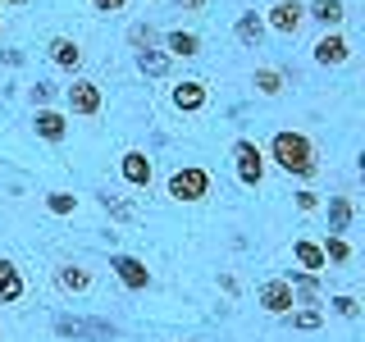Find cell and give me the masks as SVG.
Returning a JSON list of instances; mask_svg holds the SVG:
<instances>
[{
    "mask_svg": "<svg viewBox=\"0 0 365 342\" xmlns=\"http://www.w3.org/2000/svg\"><path fill=\"white\" fill-rule=\"evenodd\" d=\"M269 160L292 178H315L319 174V155H315V142L306 133H292V128H279L269 137Z\"/></svg>",
    "mask_w": 365,
    "mask_h": 342,
    "instance_id": "6da1fadb",
    "label": "cell"
},
{
    "mask_svg": "<svg viewBox=\"0 0 365 342\" xmlns=\"http://www.w3.org/2000/svg\"><path fill=\"white\" fill-rule=\"evenodd\" d=\"M165 192H169V201H205V197H210V169L182 165V169L169 174Z\"/></svg>",
    "mask_w": 365,
    "mask_h": 342,
    "instance_id": "7a4b0ae2",
    "label": "cell"
},
{
    "mask_svg": "<svg viewBox=\"0 0 365 342\" xmlns=\"http://www.w3.org/2000/svg\"><path fill=\"white\" fill-rule=\"evenodd\" d=\"M233 165H237V178L247 182V187H260V182H265V151H260L256 142H251V137H237L233 142Z\"/></svg>",
    "mask_w": 365,
    "mask_h": 342,
    "instance_id": "3957f363",
    "label": "cell"
},
{
    "mask_svg": "<svg viewBox=\"0 0 365 342\" xmlns=\"http://www.w3.org/2000/svg\"><path fill=\"white\" fill-rule=\"evenodd\" d=\"M306 28V0H274L265 14V32H279V37H297Z\"/></svg>",
    "mask_w": 365,
    "mask_h": 342,
    "instance_id": "277c9868",
    "label": "cell"
},
{
    "mask_svg": "<svg viewBox=\"0 0 365 342\" xmlns=\"http://www.w3.org/2000/svg\"><path fill=\"white\" fill-rule=\"evenodd\" d=\"M64 100L73 114H83V119H91V114H101V83H91V78H73V87H64Z\"/></svg>",
    "mask_w": 365,
    "mask_h": 342,
    "instance_id": "5b68a950",
    "label": "cell"
},
{
    "mask_svg": "<svg viewBox=\"0 0 365 342\" xmlns=\"http://www.w3.org/2000/svg\"><path fill=\"white\" fill-rule=\"evenodd\" d=\"M110 269H114V279H119L128 292H146V288H151V269H146L137 256H110Z\"/></svg>",
    "mask_w": 365,
    "mask_h": 342,
    "instance_id": "8992f818",
    "label": "cell"
},
{
    "mask_svg": "<svg viewBox=\"0 0 365 342\" xmlns=\"http://www.w3.org/2000/svg\"><path fill=\"white\" fill-rule=\"evenodd\" d=\"M311 51H315V64H324V68H342L351 60V41L342 37V32H324Z\"/></svg>",
    "mask_w": 365,
    "mask_h": 342,
    "instance_id": "52a82bcc",
    "label": "cell"
},
{
    "mask_svg": "<svg viewBox=\"0 0 365 342\" xmlns=\"http://www.w3.org/2000/svg\"><path fill=\"white\" fill-rule=\"evenodd\" d=\"M260 306H265L269 315H288L292 306H297L292 283L288 279H265V283H260Z\"/></svg>",
    "mask_w": 365,
    "mask_h": 342,
    "instance_id": "ba28073f",
    "label": "cell"
},
{
    "mask_svg": "<svg viewBox=\"0 0 365 342\" xmlns=\"http://www.w3.org/2000/svg\"><path fill=\"white\" fill-rule=\"evenodd\" d=\"M46 55H51V64L64 68V73H78V68H83V46L73 37H51L46 41Z\"/></svg>",
    "mask_w": 365,
    "mask_h": 342,
    "instance_id": "9c48e42d",
    "label": "cell"
},
{
    "mask_svg": "<svg viewBox=\"0 0 365 342\" xmlns=\"http://www.w3.org/2000/svg\"><path fill=\"white\" fill-rule=\"evenodd\" d=\"M119 174H123V182H133V187H151L155 165H151V155H146V151H123Z\"/></svg>",
    "mask_w": 365,
    "mask_h": 342,
    "instance_id": "30bf717a",
    "label": "cell"
},
{
    "mask_svg": "<svg viewBox=\"0 0 365 342\" xmlns=\"http://www.w3.org/2000/svg\"><path fill=\"white\" fill-rule=\"evenodd\" d=\"M32 128H37L41 142H64V137H68V119H64L60 110H51V105H46V110H37Z\"/></svg>",
    "mask_w": 365,
    "mask_h": 342,
    "instance_id": "8fae6325",
    "label": "cell"
},
{
    "mask_svg": "<svg viewBox=\"0 0 365 342\" xmlns=\"http://www.w3.org/2000/svg\"><path fill=\"white\" fill-rule=\"evenodd\" d=\"M23 301V274L9 256H0V306H14Z\"/></svg>",
    "mask_w": 365,
    "mask_h": 342,
    "instance_id": "7c38bea8",
    "label": "cell"
},
{
    "mask_svg": "<svg viewBox=\"0 0 365 342\" xmlns=\"http://www.w3.org/2000/svg\"><path fill=\"white\" fill-rule=\"evenodd\" d=\"M306 19H315V23H324L329 32H338L342 19H347V5H342V0H311V5H306Z\"/></svg>",
    "mask_w": 365,
    "mask_h": 342,
    "instance_id": "4fadbf2b",
    "label": "cell"
},
{
    "mask_svg": "<svg viewBox=\"0 0 365 342\" xmlns=\"http://www.w3.org/2000/svg\"><path fill=\"white\" fill-rule=\"evenodd\" d=\"M233 37H237V41H242V46H247V51H256V46H260V41H265V19H260V14H256V9H247V14H242V19H237V23H233Z\"/></svg>",
    "mask_w": 365,
    "mask_h": 342,
    "instance_id": "5bb4252c",
    "label": "cell"
},
{
    "mask_svg": "<svg viewBox=\"0 0 365 342\" xmlns=\"http://www.w3.org/2000/svg\"><path fill=\"white\" fill-rule=\"evenodd\" d=\"M165 55L169 60H192V55H201V37L197 32H182V28H174V32H165Z\"/></svg>",
    "mask_w": 365,
    "mask_h": 342,
    "instance_id": "9a60e30c",
    "label": "cell"
},
{
    "mask_svg": "<svg viewBox=\"0 0 365 342\" xmlns=\"http://www.w3.org/2000/svg\"><path fill=\"white\" fill-rule=\"evenodd\" d=\"M292 256H297V265H302L306 274H324L329 269L324 251H319V242H311V237H297V242H292Z\"/></svg>",
    "mask_w": 365,
    "mask_h": 342,
    "instance_id": "2e32d148",
    "label": "cell"
},
{
    "mask_svg": "<svg viewBox=\"0 0 365 342\" xmlns=\"http://www.w3.org/2000/svg\"><path fill=\"white\" fill-rule=\"evenodd\" d=\"M205 105V83H197V78H187V83H178L174 87V110H187V114H197Z\"/></svg>",
    "mask_w": 365,
    "mask_h": 342,
    "instance_id": "e0dca14e",
    "label": "cell"
},
{
    "mask_svg": "<svg viewBox=\"0 0 365 342\" xmlns=\"http://www.w3.org/2000/svg\"><path fill=\"white\" fill-rule=\"evenodd\" d=\"M55 288H60V292H87L91 274L83 265H60V269H55Z\"/></svg>",
    "mask_w": 365,
    "mask_h": 342,
    "instance_id": "ac0fdd59",
    "label": "cell"
},
{
    "mask_svg": "<svg viewBox=\"0 0 365 342\" xmlns=\"http://www.w3.org/2000/svg\"><path fill=\"white\" fill-rule=\"evenodd\" d=\"M351 214H356L351 197H329V233H347Z\"/></svg>",
    "mask_w": 365,
    "mask_h": 342,
    "instance_id": "d6986e66",
    "label": "cell"
},
{
    "mask_svg": "<svg viewBox=\"0 0 365 342\" xmlns=\"http://www.w3.org/2000/svg\"><path fill=\"white\" fill-rule=\"evenodd\" d=\"M288 328H297V333H315L319 324H324V315L315 311V306H302V311H288V315H279Z\"/></svg>",
    "mask_w": 365,
    "mask_h": 342,
    "instance_id": "ffe728a7",
    "label": "cell"
},
{
    "mask_svg": "<svg viewBox=\"0 0 365 342\" xmlns=\"http://www.w3.org/2000/svg\"><path fill=\"white\" fill-rule=\"evenodd\" d=\"M251 83H256V91H260V96H279V91H283V83H288V78H283V68H274V64H260V68H256V78H251Z\"/></svg>",
    "mask_w": 365,
    "mask_h": 342,
    "instance_id": "44dd1931",
    "label": "cell"
},
{
    "mask_svg": "<svg viewBox=\"0 0 365 342\" xmlns=\"http://www.w3.org/2000/svg\"><path fill=\"white\" fill-rule=\"evenodd\" d=\"M169 64H174V60H169L165 51H155V46H151V51H137V68H142L146 78H165Z\"/></svg>",
    "mask_w": 365,
    "mask_h": 342,
    "instance_id": "7402d4cb",
    "label": "cell"
},
{
    "mask_svg": "<svg viewBox=\"0 0 365 342\" xmlns=\"http://www.w3.org/2000/svg\"><path fill=\"white\" fill-rule=\"evenodd\" d=\"M319 251H324V260H334V265H347V260H351V247H347L342 233H329L324 242H319Z\"/></svg>",
    "mask_w": 365,
    "mask_h": 342,
    "instance_id": "603a6c76",
    "label": "cell"
},
{
    "mask_svg": "<svg viewBox=\"0 0 365 342\" xmlns=\"http://www.w3.org/2000/svg\"><path fill=\"white\" fill-rule=\"evenodd\" d=\"M128 41H133V51H151V46L160 41V32L151 28V23H133V28H128Z\"/></svg>",
    "mask_w": 365,
    "mask_h": 342,
    "instance_id": "cb8c5ba5",
    "label": "cell"
},
{
    "mask_svg": "<svg viewBox=\"0 0 365 342\" xmlns=\"http://www.w3.org/2000/svg\"><path fill=\"white\" fill-rule=\"evenodd\" d=\"M46 205H51V214H73L78 210V197H73V192H51Z\"/></svg>",
    "mask_w": 365,
    "mask_h": 342,
    "instance_id": "d4e9b609",
    "label": "cell"
},
{
    "mask_svg": "<svg viewBox=\"0 0 365 342\" xmlns=\"http://www.w3.org/2000/svg\"><path fill=\"white\" fill-rule=\"evenodd\" d=\"M55 91H60V87H55V83H32V91H28V96H32V105H51V100H55Z\"/></svg>",
    "mask_w": 365,
    "mask_h": 342,
    "instance_id": "484cf974",
    "label": "cell"
},
{
    "mask_svg": "<svg viewBox=\"0 0 365 342\" xmlns=\"http://www.w3.org/2000/svg\"><path fill=\"white\" fill-rule=\"evenodd\" d=\"M334 311H338L342 319H356V315H361V301H356V296H347V292H342V296H334Z\"/></svg>",
    "mask_w": 365,
    "mask_h": 342,
    "instance_id": "4316f807",
    "label": "cell"
},
{
    "mask_svg": "<svg viewBox=\"0 0 365 342\" xmlns=\"http://www.w3.org/2000/svg\"><path fill=\"white\" fill-rule=\"evenodd\" d=\"M91 9H96V14H123V9H128V0H87Z\"/></svg>",
    "mask_w": 365,
    "mask_h": 342,
    "instance_id": "83f0119b",
    "label": "cell"
},
{
    "mask_svg": "<svg viewBox=\"0 0 365 342\" xmlns=\"http://www.w3.org/2000/svg\"><path fill=\"white\" fill-rule=\"evenodd\" d=\"M297 210H302V214H315L319 210V192H297Z\"/></svg>",
    "mask_w": 365,
    "mask_h": 342,
    "instance_id": "f1b7e54d",
    "label": "cell"
},
{
    "mask_svg": "<svg viewBox=\"0 0 365 342\" xmlns=\"http://www.w3.org/2000/svg\"><path fill=\"white\" fill-rule=\"evenodd\" d=\"M106 210L114 214V219H128V205H123V201H114V197H106Z\"/></svg>",
    "mask_w": 365,
    "mask_h": 342,
    "instance_id": "f546056e",
    "label": "cell"
},
{
    "mask_svg": "<svg viewBox=\"0 0 365 342\" xmlns=\"http://www.w3.org/2000/svg\"><path fill=\"white\" fill-rule=\"evenodd\" d=\"M178 5H182V9H205L210 0H178Z\"/></svg>",
    "mask_w": 365,
    "mask_h": 342,
    "instance_id": "4dcf8cb0",
    "label": "cell"
},
{
    "mask_svg": "<svg viewBox=\"0 0 365 342\" xmlns=\"http://www.w3.org/2000/svg\"><path fill=\"white\" fill-rule=\"evenodd\" d=\"M0 5H28V0H0Z\"/></svg>",
    "mask_w": 365,
    "mask_h": 342,
    "instance_id": "1f68e13d",
    "label": "cell"
},
{
    "mask_svg": "<svg viewBox=\"0 0 365 342\" xmlns=\"http://www.w3.org/2000/svg\"><path fill=\"white\" fill-rule=\"evenodd\" d=\"M0 28H5V14H0Z\"/></svg>",
    "mask_w": 365,
    "mask_h": 342,
    "instance_id": "d6a6232c",
    "label": "cell"
}]
</instances>
